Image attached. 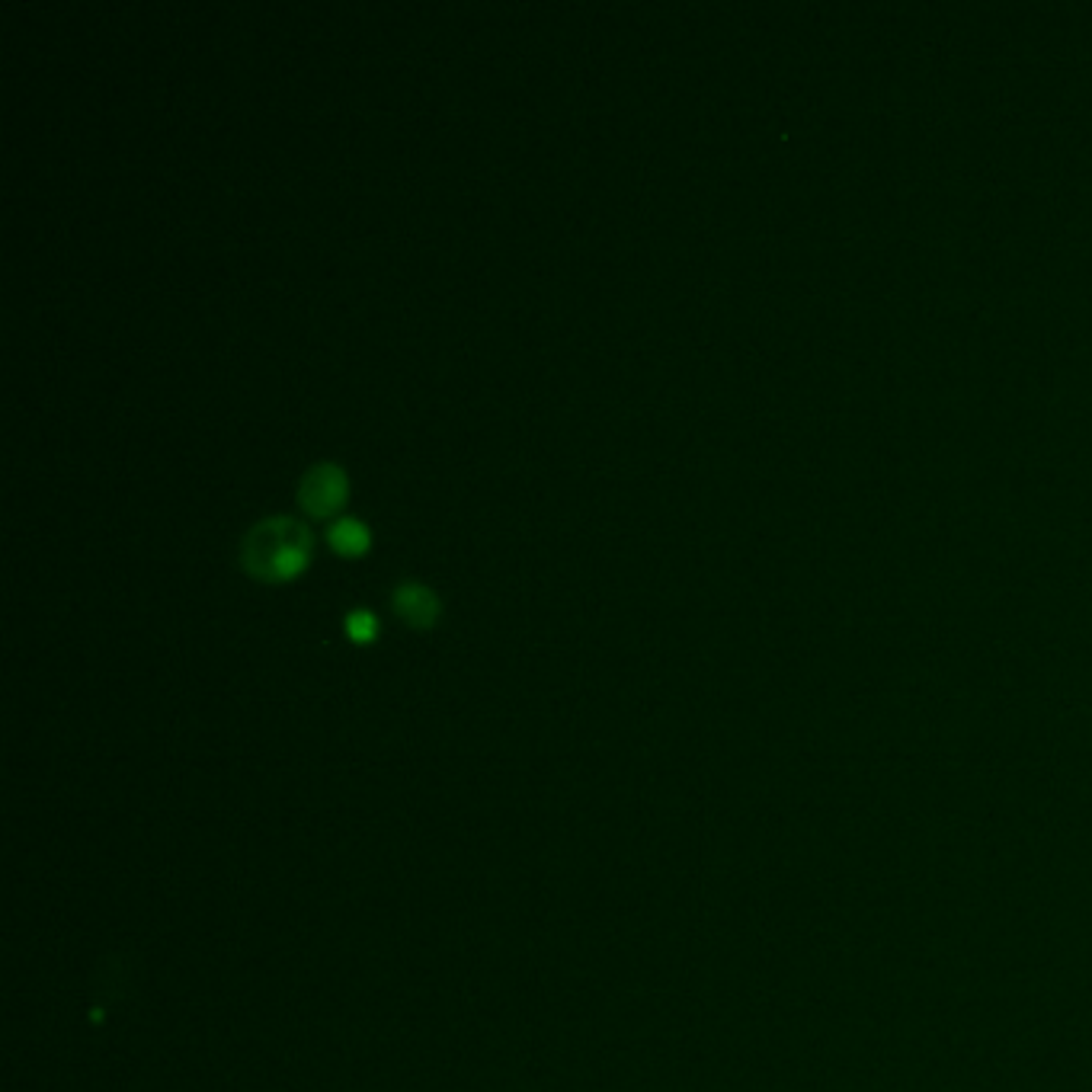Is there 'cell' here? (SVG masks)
I'll return each mask as SVG.
<instances>
[{"label":"cell","instance_id":"5b68a950","mask_svg":"<svg viewBox=\"0 0 1092 1092\" xmlns=\"http://www.w3.org/2000/svg\"><path fill=\"white\" fill-rule=\"evenodd\" d=\"M344 628H347V634H350L353 641H372V638H375V615H372V608L365 606L350 608L347 618H344Z\"/></svg>","mask_w":1092,"mask_h":1092},{"label":"cell","instance_id":"6da1fadb","mask_svg":"<svg viewBox=\"0 0 1092 1092\" xmlns=\"http://www.w3.org/2000/svg\"><path fill=\"white\" fill-rule=\"evenodd\" d=\"M311 529L295 516H263L241 535L238 558L243 571L260 580H289L311 555Z\"/></svg>","mask_w":1092,"mask_h":1092},{"label":"cell","instance_id":"7a4b0ae2","mask_svg":"<svg viewBox=\"0 0 1092 1092\" xmlns=\"http://www.w3.org/2000/svg\"><path fill=\"white\" fill-rule=\"evenodd\" d=\"M347 472L334 462H314L302 481H298V503L311 513V516H327L334 509L344 506L347 500Z\"/></svg>","mask_w":1092,"mask_h":1092},{"label":"cell","instance_id":"3957f363","mask_svg":"<svg viewBox=\"0 0 1092 1092\" xmlns=\"http://www.w3.org/2000/svg\"><path fill=\"white\" fill-rule=\"evenodd\" d=\"M391 608L414 628H426L439 615V597L420 580H401L391 590Z\"/></svg>","mask_w":1092,"mask_h":1092},{"label":"cell","instance_id":"277c9868","mask_svg":"<svg viewBox=\"0 0 1092 1092\" xmlns=\"http://www.w3.org/2000/svg\"><path fill=\"white\" fill-rule=\"evenodd\" d=\"M327 538H331V545H334L337 551H344V555H360V551L368 548V526L360 522V519H353V516H340L337 522H331Z\"/></svg>","mask_w":1092,"mask_h":1092}]
</instances>
